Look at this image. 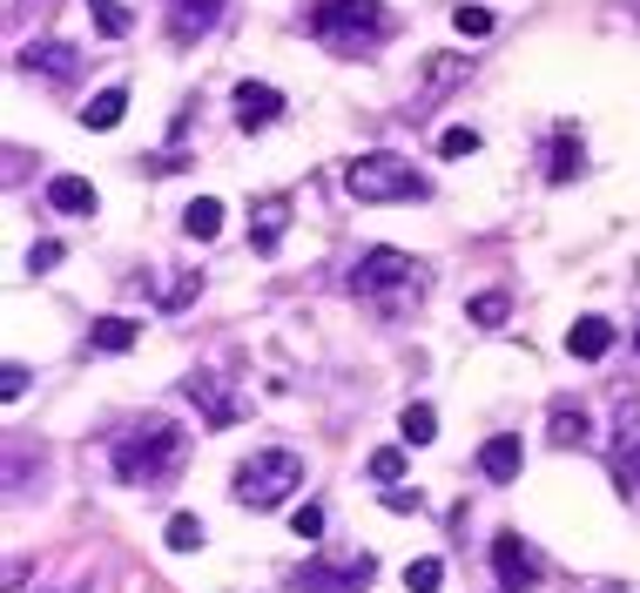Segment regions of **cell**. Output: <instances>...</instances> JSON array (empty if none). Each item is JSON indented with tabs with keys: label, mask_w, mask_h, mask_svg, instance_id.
Instances as JSON below:
<instances>
[{
	"label": "cell",
	"mask_w": 640,
	"mask_h": 593,
	"mask_svg": "<svg viewBox=\"0 0 640 593\" xmlns=\"http://www.w3.org/2000/svg\"><path fill=\"white\" fill-rule=\"evenodd\" d=\"M283 115V95L270 89V81H244V89H236V122L244 129H270Z\"/></svg>",
	"instance_id": "7c38bea8"
},
{
	"label": "cell",
	"mask_w": 640,
	"mask_h": 593,
	"mask_svg": "<svg viewBox=\"0 0 640 593\" xmlns=\"http://www.w3.org/2000/svg\"><path fill=\"white\" fill-rule=\"evenodd\" d=\"M183 398H189V405H203V418H209L216 432H223V426H236V405L216 391V378H209V371H189V378H183Z\"/></svg>",
	"instance_id": "4fadbf2b"
},
{
	"label": "cell",
	"mask_w": 640,
	"mask_h": 593,
	"mask_svg": "<svg viewBox=\"0 0 640 593\" xmlns=\"http://www.w3.org/2000/svg\"><path fill=\"white\" fill-rule=\"evenodd\" d=\"M21 391H28V365H8V371H0V398H8V405H14Z\"/></svg>",
	"instance_id": "d6a6232c"
},
{
	"label": "cell",
	"mask_w": 640,
	"mask_h": 593,
	"mask_svg": "<svg viewBox=\"0 0 640 593\" xmlns=\"http://www.w3.org/2000/svg\"><path fill=\"white\" fill-rule=\"evenodd\" d=\"M89 345H95V351H109V358H122V351H135V345H142V324H135V317H95Z\"/></svg>",
	"instance_id": "e0dca14e"
},
{
	"label": "cell",
	"mask_w": 640,
	"mask_h": 593,
	"mask_svg": "<svg viewBox=\"0 0 640 593\" xmlns=\"http://www.w3.org/2000/svg\"><path fill=\"white\" fill-rule=\"evenodd\" d=\"M344 190L358 196V203H412V196H425L432 183L419 176V168L405 162V155H358L351 168H344Z\"/></svg>",
	"instance_id": "5b68a950"
},
{
	"label": "cell",
	"mask_w": 640,
	"mask_h": 593,
	"mask_svg": "<svg viewBox=\"0 0 640 593\" xmlns=\"http://www.w3.org/2000/svg\"><path fill=\"white\" fill-rule=\"evenodd\" d=\"M384 505H391V513H419L425 499H419V492H405V485H384Z\"/></svg>",
	"instance_id": "836d02e7"
},
{
	"label": "cell",
	"mask_w": 640,
	"mask_h": 593,
	"mask_svg": "<svg viewBox=\"0 0 640 593\" xmlns=\"http://www.w3.org/2000/svg\"><path fill=\"white\" fill-rule=\"evenodd\" d=\"M506 310H513V304H506L499 290H486V297H472V304H465V317H472V324H486V330H499Z\"/></svg>",
	"instance_id": "cb8c5ba5"
},
{
	"label": "cell",
	"mask_w": 640,
	"mask_h": 593,
	"mask_svg": "<svg viewBox=\"0 0 640 593\" xmlns=\"http://www.w3.org/2000/svg\"><path fill=\"white\" fill-rule=\"evenodd\" d=\"M21 8H34V14H48V8H54V0H21Z\"/></svg>",
	"instance_id": "d590c367"
},
{
	"label": "cell",
	"mask_w": 640,
	"mask_h": 593,
	"mask_svg": "<svg viewBox=\"0 0 640 593\" xmlns=\"http://www.w3.org/2000/svg\"><path fill=\"white\" fill-rule=\"evenodd\" d=\"M580 176V135L559 122L553 129V149H546V183H574Z\"/></svg>",
	"instance_id": "2e32d148"
},
{
	"label": "cell",
	"mask_w": 640,
	"mask_h": 593,
	"mask_svg": "<svg viewBox=\"0 0 640 593\" xmlns=\"http://www.w3.org/2000/svg\"><path fill=\"white\" fill-rule=\"evenodd\" d=\"M89 14H95V28L109 34V41H122L135 21H128V8H122V0H89Z\"/></svg>",
	"instance_id": "603a6c76"
},
{
	"label": "cell",
	"mask_w": 640,
	"mask_h": 593,
	"mask_svg": "<svg viewBox=\"0 0 640 593\" xmlns=\"http://www.w3.org/2000/svg\"><path fill=\"white\" fill-rule=\"evenodd\" d=\"M613 479L640 485V398H620L613 411Z\"/></svg>",
	"instance_id": "ba28073f"
},
{
	"label": "cell",
	"mask_w": 640,
	"mask_h": 593,
	"mask_svg": "<svg viewBox=\"0 0 640 593\" xmlns=\"http://www.w3.org/2000/svg\"><path fill=\"white\" fill-rule=\"evenodd\" d=\"M633 345H640V330H633Z\"/></svg>",
	"instance_id": "74e56055"
},
{
	"label": "cell",
	"mask_w": 640,
	"mask_h": 593,
	"mask_svg": "<svg viewBox=\"0 0 640 593\" xmlns=\"http://www.w3.org/2000/svg\"><path fill=\"white\" fill-rule=\"evenodd\" d=\"M438 580H445V560H412V566H405V586H412V593H438Z\"/></svg>",
	"instance_id": "484cf974"
},
{
	"label": "cell",
	"mask_w": 640,
	"mask_h": 593,
	"mask_svg": "<svg viewBox=\"0 0 640 593\" xmlns=\"http://www.w3.org/2000/svg\"><path fill=\"white\" fill-rule=\"evenodd\" d=\"M223 21V0H169V28L189 41V34H209Z\"/></svg>",
	"instance_id": "ac0fdd59"
},
{
	"label": "cell",
	"mask_w": 640,
	"mask_h": 593,
	"mask_svg": "<svg viewBox=\"0 0 640 593\" xmlns=\"http://www.w3.org/2000/svg\"><path fill=\"white\" fill-rule=\"evenodd\" d=\"M567 351H574L580 365H600V358L613 351V324H607V317H580V324L567 330Z\"/></svg>",
	"instance_id": "5bb4252c"
},
{
	"label": "cell",
	"mask_w": 640,
	"mask_h": 593,
	"mask_svg": "<svg viewBox=\"0 0 640 593\" xmlns=\"http://www.w3.org/2000/svg\"><path fill=\"white\" fill-rule=\"evenodd\" d=\"M465 74V61H432V89H445V81H458Z\"/></svg>",
	"instance_id": "e575fe53"
},
{
	"label": "cell",
	"mask_w": 640,
	"mask_h": 593,
	"mask_svg": "<svg viewBox=\"0 0 640 593\" xmlns=\"http://www.w3.org/2000/svg\"><path fill=\"white\" fill-rule=\"evenodd\" d=\"M378 573L371 553H351V560H303L297 566V593H364Z\"/></svg>",
	"instance_id": "8992f818"
},
{
	"label": "cell",
	"mask_w": 640,
	"mask_h": 593,
	"mask_svg": "<svg viewBox=\"0 0 640 593\" xmlns=\"http://www.w3.org/2000/svg\"><path fill=\"white\" fill-rule=\"evenodd\" d=\"M297 485H303V459L283 452V446H264V452H250L244 466H236V499H244L250 513H270V505H283Z\"/></svg>",
	"instance_id": "277c9868"
},
{
	"label": "cell",
	"mask_w": 640,
	"mask_h": 593,
	"mask_svg": "<svg viewBox=\"0 0 640 593\" xmlns=\"http://www.w3.org/2000/svg\"><path fill=\"white\" fill-rule=\"evenodd\" d=\"M553 446H587V411L580 405H553Z\"/></svg>",
	"instance_id": "7402d4cb"
},
{
	"label": "cell",
	"mask_w": 640,
	"mask_h": 593,
	"mask_svg": "<svg viewBox=\"0 0 640 593\" xmlns=\"http://www.w3.org/2000/svg\"><path fill=\"white\" fill-rule=\"evenodd\" d=\"M290 526H297V540H317V533H324V505H297Z\"/></svg>",
	"instance_id": "4dcf8cb0"
},
{
	"label": "cell",
	"mask_w": 640,
	"mask_h": 593,
	"mask_svg": "<svg viewBox=\"0 0 640 593\" xmlns=\"http://www.w3.org/2000/svg\"><path fill=\"white\" fill-rule=\"evenodd\" d=\"M61 257H68V249H61V243H54V236H41V243H34V249H28V270H34V277H41V270H54V264H61Z\"/></svg>",
	"instance_id": "f546056e"
},
{
	"label": "cell",
	"mask_w": 640,
	"mask_h": 593,
	"mask_svg": "<svg viewBox=\"0 0 640 593\" xmlns=\"http://www.w3.org/2000/svg\"><path fill=\"white\" fill-rule=\"evenodd\" d=\"M371 479H405V452H398V446H384V452H371Z\"/></svg>",
	"instance_id": "f1b7e54d"
},
{
	"label": "cell",
	"mask_w": 640,
	"mask_h": 593,
	"mask_svg": "<svg viewBox=\"0 0 640 593\" xmlns=\"http://www.w3.org/2000/svg\"><path fill=\"white\" fill-rule=\"evenodd\" d=\"M183 229H189L196 243H216V236H223V203H216V196H196V203L183 209Z\"/></svg>",
	"instance_id": "d6986e66"
},
{
	"label": "cell",
	"mask_w": 640,
	"mask_h": 593,
	"mask_svg": "<svg viewBox=\"0 0 640 593\" xmlns=\"http://www.w3.org/2000/svg\"><path fill=\"white\" fill-rule=\"evenodd\" d=\"M519 466H526V446H519V432H493L486 446H478V472H486L493 485H513V479H519Z\"/></svg>",
	"instance_id": "9c48e42d"
},
{
	"label": "cell",
	"mask_w": 640,
	"mask_h": 593,
	"mask_svg": "<svg viewBox=\"0 0 640 593\" xmlns=\"http://www.w3.org/2000/svg\"><path fill=\"white\" fill-rule=\"evenodd\" d=\"M398 432H405V446H432V439H438V411H432V405H405Z\"/></svg>",
	"instance_id": "44dd1931"
},
{
	"label": "cell",
	"mask_w": 640,
	"mask_h": 593,
	"mask_svg": "<svg viewBox=\"0 0 640 593\" xmlns=\"http://www.w3.org/2000/svg\"><path fill=\"white\" fill-rule=\"evenodd\" d=\"M438 155H452V162H458V155H478V129H445V135H438Z\"/></svg>",
	"instance_id": "83f0119b"
},
{
	"label": "cell",
	"mask_w": 640,
	"mask_h": 593,
	"mask_svg": "<svg viewBox=\"0 0 640 593\" xmlns=\"http://www.w3.org/2000/svg\"><path fill=\"white\" fill-rule=\"evenodd\" d=\"M189 297H203V277H196V270H189V277H176V284L163 290V304H169V310H183Z\"/></svg>",
	"instance_id": "1f68e13d"
},
{
	"label": "cell",
	"mask_w": 640,
	"mask_h": 593,
	"mask_svg": "<svg viewBox=\"0 0 640 593\" xmlns=\"http://www.w3.org/2000/svg\"><path fill=\"white\" fill-rule=\"evenodd\" d=\"M310 34L324 41L331 54H371L398 34L384 0H317L310 8Z\"/></svg>",
	"instance_id": "7a4b0ae2"
},
{
	"label": "cell",
	"mask_w": 640,
	"mask_h": 593,
	"mask_svg": "<svg viewBox=\"0 0 640 593\" xmlns=\"http://www.w3.org/2000/svg\"><path fill=\"white\" fill-rule=\"evenodd\" d=\"M283 229H290V196H264L250 209V249H257V257H277Z\"/></svg>",
	"instance_id": "30bf717a"
},
{
	"label": "cell",
	"mask_w": 640,
	"mask_h": 593,
	"mask_svg": "<svg viewBox=\"0 0 640 593\" xmlns=\"http://www.w3.org/2000/svg\"><path fill=\"white\" fill-rule=\"evenodd\" d=\"M109 459H115V479H122V485L155 492V485H169V479L183 472V459H189V432L169 426V418H142L135 432L115 439Z\"/></svg>",
	"instance_id": "6da1fadb"
},
{
	"label": "cell",
	"mask_w": 640,
	"mask_h": 593,
	"mask_svg": "<svg viewBox=\"0 0 640 593\" xmlns=\"http://www.w3.org/2000/svg\"><path fill=\"white\" fill-rule=\"evenodd\" d=\"M452 28H458L465 41H478V34H493V14H486V8H452Z\"/></svg>",
	"instance_id": "4316f807"
},
{
	"label": "cell",
	"mask_w": 640,
	"mask_h": 593,
	"mask_svg": "<svg viewBox=\"0 0 640 593\" xmlns=\"http://www.w3.org/2000/svg\"><path fill=\"white\" fill-rule=\"evenodd\" d=\"M95 183L89 176H54L48 183V209H61V216H95Z\"/></svg>",
	"instance_id": "9a60e30c"
},
{
	"label": "cell",
	"mask_w": 640,
	"mask_h": 593,
	"mask_svg": "<svg viewBox=\"0 0 640 593\" xmlns=\"http://www.w3.org/2000/svg\"><path fill=\"white\" fill-rule=\"evenodd\" d=\"M593 593H620V586H593Z\"/></svg>",
	"instance_id": "8d00e7d4"
},
{
	"label": "cell",
	"mask_w": 640,
	"mask_h": 593,
	"mask_svg": "<svg viewBox=\"0 0 640 593\" xmlns=\"http://www.w3.org/2000/svg\"><path fill=\"white\" fill-rule=\"evenodd\" d=\"M493 573H499L506 593H533V586H539V553H533V540L499 533V540H493Z\"/></svg>",
	"instance_id": "52a82bcc"
},
{
	"label": "cell",
	"mask_w": 640,
	"mask_h": 593,
	"mask_svg": "<svg viewBox=\"0 0 640 593\" xmlns=\"http://www.w3.org/2000/svg\"><path fill=\"white\" fill-rule=\"evenodd\" d=\"M351 290L364 297V304H378V310H405V304H419V290H425V264L412 257V249H364L358 257V270H351Z\"/></svg>",
	"instance_id": "3957f363"
},
{
	"label": "cell",
	"mask_w": 640,
	"mask_h": 593,
	"mask_svg": "<svg viewBox=\"0 0 640 593\" xmlns=\"http://www.w3.org/2000/svg\"><path fill=\"white\" fill-rule=\"evenodd\" d=\"M21 68H28V74H48V81H74L82 54H74L68 41H28V48H21Z\"/></svg>",
	"instance_id": "8fae6325"
},
{
	"label": "cell",
	"mask_w": 640,
	"mask_h": 593,
	"mask_svg": "<svg viewBox=\"0 0 640 593\" xmlns=\"http://www.w3.org/2000/svg\"><path fill=\"white\" fill-rule=\"evenodd\" d=\"M163 540H169V546H176V553H196V546H203V520H196V513H176V520H169V533H163Z\"/></svg>",
	"instance_id": "d4e9b609"
},
{
	"label": "cell",
	"mask_w": 640,
	"mask_h": 593,
	"mask_svg": "<svg viewBox=\"0 0 640 593\" xmlns=\"http://www.w3.org/2000/svg\"><path fill=\"white\" fill-rule=\"evenodd\" d=\"M128 115V89H102L89 109H82V129H115Z\"/></svg>",
	"instance_id": "ffe728a7"
}]
</instances>
